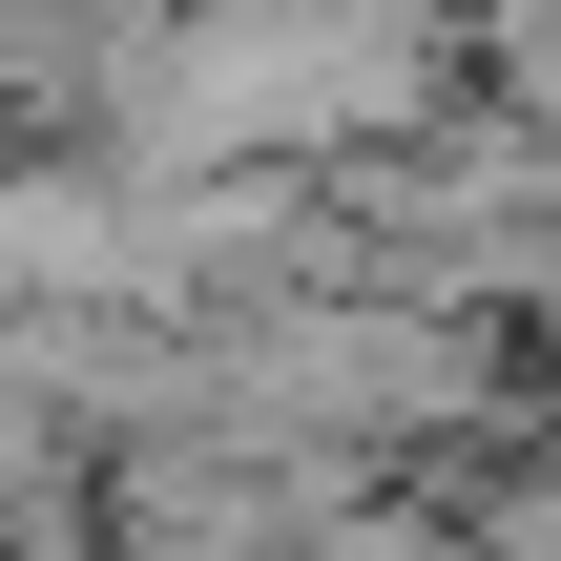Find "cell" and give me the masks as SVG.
Returning a JSON list of instances; mask_svg holds the SVG:
<instances>
[{
    "label": "cell",
    "instance_id": "1",
    "mask_svg": "<svg viewBox=\"0 0 561 561\" xmlns=\"http://www.w3.org/2000/svg\"><path fill=\"white\" fill-rule=\"evenodd\" d=\"M458 42H479L500 104H561V0H458Z\"/></svg>",
    "mask_w": 561,
    "mask_h": 561
}]
</instances>
